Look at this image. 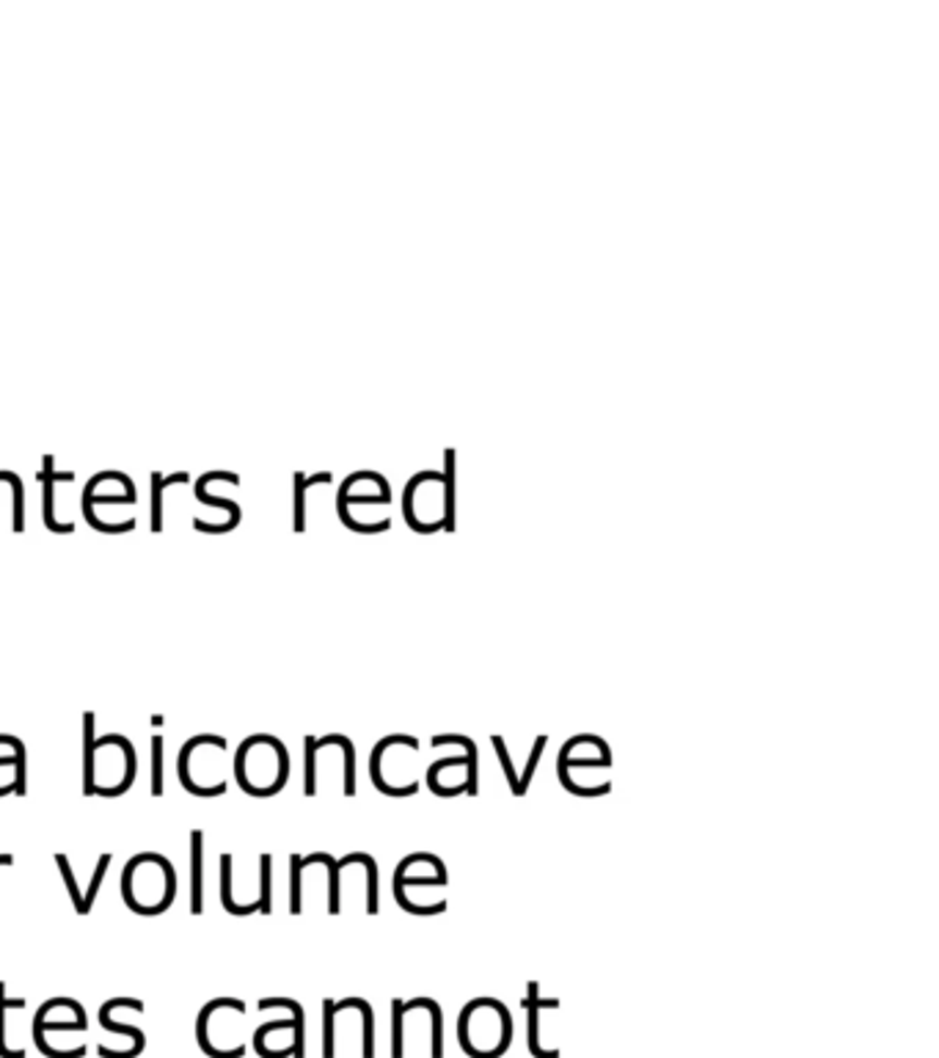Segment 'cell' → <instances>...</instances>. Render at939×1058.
I'll return each instance as SVG.
<instances>
[{
    "label": "cell",
    "mask_w": 939,
    "mask_h": 1058,
    "mask_svg": "<svg viewBox=\"0 0 939 1058\" xmlns=\"http://www.w3.org/2000/svg\"><path fill=\"white\" fill-rule=\"evenodd\" d=\"M138 775L136 747L122 734H95V712L83 714V794L122 797Z\"/></svg>",
    "instance_id": "obj_1"
},
{
    "label": "cell",
    "mask_w": 939,
    "mask_h": 1058,
    "mask_svg": "<svg viewBox=\"0 0 939 1058\" xmlns=\"http://www.w3.org/2000/svg\"><path fill=\"white\" fill-rule=\"evenodd\" d=\"M205 910V833L190 829V915Z\"/></svg>",
    "instance_id": "obj_11"
},
{
    "label": "cell",
    "mask_w": 939,
    "mask_h": 1058,
    "mask_svg": "<svg viewBox=\"0 0 939 1058\" xmlns=\"http://www.w3.org/2000/svg\"><path fill=\"white\" fill-rule=\"evenodd\" d=\"M237 786L251 797H276L289 780V753L282 739L254 734L240 741L232 759Z\"/></svg>",
    "instance_id": "obj_2"
},
{
    "label": "cell",
    "mask_w": 939,
    "mask_h": 1058,
    "mask_svg": "<svg viewBox=\"0 0 939 1058\" xmlns=\"http://www.w3.org/2000/svg\"><path fill=\"white\" fill-rule=\"evenodd\" d=\"M419 888H446V869L438 854H408L394 871V896H406Z\"/></svg>",
    "instance_id": "obj_7"
},
{
    "label": "cell",
    "mask_w": 939,
    "mask_h": 1058,
    "mask_svg": "<svg viewBox=\"0 0 939 1058\" xmlns=\"http://www.w3.org/2000/svg\"><path fill=\"white\" fill-rule=\"evenodd\" d=\"M491 745L496 747V759H499L502 766H505V777H507V783H510L512 797H527L529 786H532L534 772H538V766H541L543 750H546V745H548V736L546 734L534 736L532 750H529V755L521 761V764L510 759L507 741L502 739V736H491Z\"/></svg>",
    "instance_id": "obj_8"
},
{
    "label": "cell",
    "mask_w": 939,
    "mask_h": 1058,
    "mask_svg": "<svg viewBox=\"0 0 939 1058\" xmlns=\"http://www.w3.org/2000/svg\"><path fill=\"white\" fill-rule=\"evenodd\" d=\"M512 1020L505 1004L494 998L471 1000L460 1018V1045L474 1058H496L510 1047Z\"/></svg>",
    "instance_id": "obj_6"
},
{
    "label": "cell",
    "mask_w": 939,
    "mask_h": 1058,
    "mask_svg": "<svg viewBox=\"0 0 939 1058\" xmlns=\"http://www.w3.org/2000/svg\"><path fill=\"white\" fill-rule=\"evenodd\" d=\"M165 739L160 734L152 736V797H163L165 788Z\"/></svg>",
    "instance_id": "obj_12"
},
{
    "label": "cell",
    "mask_w": 939,
    "mask_h": 1058,
    "mask_svg": "<svg viewBox=\"0 0 939 1058\" xmlns=\"http://www.w3.org/2000/svg\"><path fill=\"white\" fill-rule=\"evenodd\" d=\"M14 858L12 854H0V865H12Z\"/></svg>",
    "instance_id": "obj_13"
},
{
    "label": "cell",
    "mask_w": 939,
    "mask_h": 1058,
    "mask_svg": "<svg viewBox=\"0 0 939 1058\" xmlns=\"http://www.w3.org/2000/svg\"><path fill=\"white\" fill-rule=\"evenodd\" d=\"M226 764L230 741L215 734H199L185 741L176 755V777L194 797H221L230 788Z\"/></svg>",
    "instance_id": "obj_4"
},
{
    "label": "cell",
    "mask_w": 939,
    "mask_h": 1058,
    "mask_svg": "<svg viewBox=\"0 0 939 1058\" xmlns=\"http://www.w3.org/2000/svg\"><path fill=\"white\" fill-rule=\"evenodd\" d=\"M419 739L406 734L383 736L372 750L370 777L375 788L386 797H413L419 791L417 780Z\"/></svg>",
    "instance_id": "obj_5"
},
{
    "label": "cell",
    "mask_w": 939,
    "mask_h": 1058,
    "mask_svg": "<svg viewBox=\"0 0 939 1058\" xmlns=\"http://www.w3.org/2000/svg\"><path fill=\"white\" fill-rule=\"evenodd\" d=\"M111 860H113L111 852H102L100 858H97L95 869H91V879H88V885L86 888H81V885L75 882V876H72L70 858H66V854H55V865H59L61 879H64L66 890H70L72 907H75L77 915H88V912H91V907H95L97 896H100L102 890V882H106L108 869H111Z\"/></svg>",
    "instance_id": "obj_9"
},
{
    "label": "cell",
    "mask_w": 939,
    "mask_h": 1058,
    "mask_svg": "<svg viewBox=\"0 0 939 1058\" xmlns=\"http://www.w3.org/2000/svg\"><path fill=\"white\" fill-rule=\"evenodd\" d=\"M7 741L12 747V753L0 755V797H9V794L25 797V791H28V755H25V741L9 734Z\"/></svg>",
    "instance_id": "obj_10"
},
{
    "label": "cell",
    "mask_w": 939,
    "mask_h": 1058,
    "mask_svg": "<svg viewBox=\"0 0 939 1058\" xmlns=\"http://www.w3.org/2000/svg\"><path fill=\"white\" fill-rule=\"evenodd\" d=\"M124 905L138 915H163L176 899V871L169 858L141 852L129 858L122 871Z\"/></svg>",
    "instance_id": "obj_3"
}]
</instances>
